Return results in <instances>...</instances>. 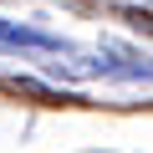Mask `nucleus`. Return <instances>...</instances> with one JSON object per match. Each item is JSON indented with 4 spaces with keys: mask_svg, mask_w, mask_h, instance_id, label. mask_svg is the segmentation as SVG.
<instances>
[{
    "mask_svg": "<svg viewBox=\"0 0 153 153\" xmlns=\"http://www.w3.org/2000/svg\"><path fill=\"white\" fill-rule=\"evenodd\" d=\"M0 51H56V36L31 31L21 21H0Z\"/></svg>",
    "mask_w": 153,
    "mask_h": 153,
    "instance_id": "1",
    "label": "nucleus"
}]
</instances>
